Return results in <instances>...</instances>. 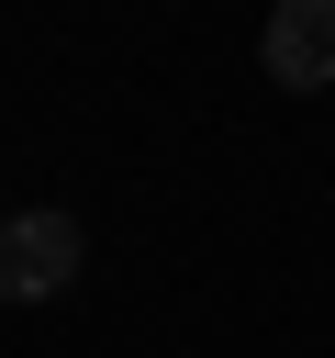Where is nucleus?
I'll list each match as a JSON object with an SVG mask.
<instances>
[{"instance_id": "2", "label": "nucleus", "mask_w": 335, "mask_h": 358, "mask_svg": "<svg viewBox=\"0 0 335 358\" xmlns=\"http://www.w3.org/2000/svg\"><path fill=\"white\" fill-rule=\"evenodd\" d=\"M268 90H335V0H279L257 34Z\"/></svg>"}, {"instance_id": "1", "label": "nucleus", "mask_w": 335, "mask_h": 358, "mask_svg": "<svg viewBox=\"0 0 335 358\" xmlns=\"http://www.w3.org/2000/svg\"><path fill=\"white\" fill-rule=\"evenodd\" d=\"M78 257H89V235H78V213H56V201H22V213L0 224V291H11V302H56V291L78 280Z\"/></svg>"}]
</instances>
